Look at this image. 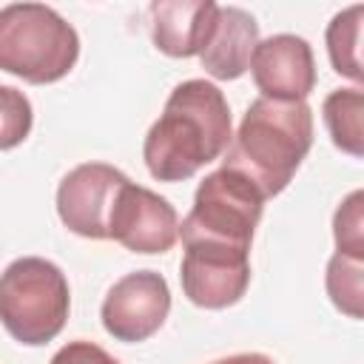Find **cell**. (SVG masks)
<instances>
[{
  "instance_id": "cell-1",
  "label": "cell",
  "mask_w": 364,
  "mask_h": 364,
  "mask_svg": "<svg viewBox=\"0 0 364 364\" xmlns=\"http://www.w3.org/2000/svg\"><path fill=\"white\" fill-rule=\"evenodd\" d=\"M230 136V105L222 88L208 80H185L171 91L159 119L148 128L142 159L154 179L185 182L219 159Z\"/></svg>"
},
{
  "instance_id": "cell-2",
  "label": "cell",
  "mask_w": 364,
  "mask_h": 364,
  "mask_svg": "<svg viewBox=\"0 0 364 364\" xmlns=\"http://www.w3.org/2000/svg\"><path fill=\"white\" fill-rule=\"evenodd\" d=\"M313 148V108L307 100L259 97L245 111L225 148L222 168L245 176L264 199L282 193Z\"/></svg>"
},
{
  "instance_id": "cell-3",
  "label": "cell",
  "mask_w": 364,
  "mask_h": 364,
  "mask_svg": "<svg viewBox=\"0 0 364 364\" xmlns=\"http://www.w3.org/2000/svg\"><path fill=\"white\" fill-rule=\"evenodd\" d=\"M80 57L77 28L46 3H9L0 9V71L31 85L63 80Z\"/></svg>"
},
{
  "instance_id": "cell-4",
  "label": "cell",
  "mask_w": 364,
  "mask_h": 364,
  "mask_svg": "<svg viewBox=\"0 0 364 364\" xmlns=\"http://www.w3.org/2000/svg\"><path fill=\"white\" fill-rule=\"evenodd\" d=\"M71 293L65 273L43 256H20L0 273V324L26 344L57 338L68 321Z\"/></svg>"
},
{
  "instance_id": "cell-5",
  "label": "cell",
  "mask_w": 364,
  "mask_h": 364,
  "mask_svg": "<svg viewBox=\"0 0 364 364\" xmlns=\"http://www.w3.org/2000/svg\"><path fill=\"white\" fill-rule=\"evenodd\" d=\"M262 210L264 196L245 176L219 168L199 182L193 205L179 225V239L182 245H213L250 253Z\"/></svg>"
},
{
  "instance_id": "cell-6",
  "label": "cell",
  "mask_w": 364,
  "mask_h": 364,
  "mask_svg": "<svg viewBox=\"0 0 364 364\" xmlns=\"http://www.w3.org/2000/svg\"><path fill=\"white\" fill-rule=\"evenodd\" d=\"M171 313V287L156 270H134L111 284L100 318L108 336L125 344L151 338Z\"/></svg>"
},
{
  "instance_id": "cell-7",
  "label": "cell",
  "mask_w": 364,
  "mask_h": 364,
  "mask_svg": "<svg viewBox=\"0 0 364 364\" xmlns=\"http://www.w3.org/2000/svg\"><path fill=\"white\" fill-rule=\"evenodd\" d=\"M108 239L119 242L131 253H168L179 239L176 208L151 188L128 179L114 196Z\"/></svg>"
},
{
  "instance_id": "cell-8",
  "label": "cell",
  "mask_w": 364,
  "mask_h": 364,
  "mask_svg": "<svg viewBox=\"0 0 364 364\" xmlns=\"http://www.w3.org/2000/svg\"><path fill=\"white\" fill-rule=\"evenodd\" d=\"M128 176L105 162H82L71 168L57 188L60 222L82 239H108V216L117 191Z\"/></svg>"
},
{
  "instance_id": "cell-9",
  "label": "cell",
  "mask_w": 364,
  "mask_h": 364,
  "mask_svg": "<svg viewBox=\"0 0 364 364\" xmlns=\"http://www.w3.org/2000/svg\"><path fill=\"white\" fill-rule=\"evenodd\" d=\"M179 282L191 304L205 310H225L247 293L250 253L213 245H185Z\"/></svg>"
},
{
  "instance_id": "cell-10",
  "label": "cell",
  "mask_w": 364,
  "mask_h": 364,
  "mask_svg": "<svg viewBox=\"0 0 364 364\" xmlns=\"http://www.w3.org/2000/svg\"><path fill=\"white\" fill-rule=\"evenodd\" d=\"M253 82L267 100L296 102L307 100L316 88V57L304 37L273 34L259 40L250 57Z\"/></svg>"
},
{
  "instance_id": "cell-11",
  "label": "cell",
  "mask_w": 364,
  "mask_h": 364,
  "mask_svg": "<svg viewBox=\"0 0 364 364\" xmlns=\"http://www.w3.org/2000/svg\"><path fill=\"white\" fill-rule=\"evenodd\" d=\"M259 43V23L239 6H216L208 40L199 51L202 68L213 80H236L250 68Z\"/></svg>"
},
{
  "instance_id": "cell-12",
  "label": "cell",
  "mask_w": 364,
  "mask_h": 364,
  "mask_svg": "<svg viewBox=\"0 0 364 364\" xmlns=\"http://www.w3.org/2000/svg\"><path fill=\"white\" fill-rule=\"evenodd\" d=\"M216 3L210 0H159L151 3V40L168 57H199Z\"/></svg>"
},
{
  "instance_id": "cell-13",
  "label": "cell",
  "mask_w": 364,
  "mask_h": 364,
  "mask_svg": "<svg viewBox=\"0 0 364 364\" xmlns=\"http://www.w3.org/2000/svg\"><path fill=\"white\" fill-rule=\"evenodd\" d=\"M321 117L333 145L350 156H364V91L336 88L321 102Z\"/></svg>"
},
{
  "instance_id": "cell-14",
  "label": "cell",
  "mask_w": 364,
  "mask_h": 364,
  "mask_svg": "<svg viewBox=\"0 0 364 364\" xmlns=\"http://www.w3.org/2000/svg\"><path fill=\"white\" fill-rule=\"evenodd\" d=\"M361 17H364V6L355 3L344 11H338L330 23H327V54L333 63V71L361 82L364 71H361Z\"/></svg>"
},
{
  "instance_id": "cell-15",
  "label": "cell",
  "mask_w": 364,
  "mask_h": 364,
  "mask_svg": "<svg viewBox=\"0 0 364 364\" xmlns=\"http://www.w3.org/2000/svg\"><path fill=\"white\" fill-rule=\"evenodd\" d=\"M324 287L336 310H341L350 318L364 316V259L333 253L327 262Z\"/></svg>"
},
{
  "instance_id": "cell-16",
  "label": "cell",
  "mask_w": 364,
  "mask_h": 364,
  "mask_svg": "<svg viewBox=\"0 0 364 364\" xmlns=\"http://www.w3.org/2000/svg\"><path fill=\"white\" fill-rule=\"evenodd\" d=\"M336 253L364 259V191H353L333 213Z\"/></svg>"
},
{
  "instance_id": "cell-17",
  "label": "cell",
  "mask_w": 364,
  "mask_h": 364,
  "mask_svg": "<svg viewBox=\"0 0 364 364\" xmlns=\"http://www.w3.org/2000/svg\"><path fill=\"white\" fill-rule=\"evenodd\" d=\"M34 125L28 97L14 85H0V151L17 148Z\"/></svg>"
},
{
  "instance_id": "cell-18",
  "label": "cell",
  "mask_w": 364,
  "mask_h": 364,
  "mask_svg": "<svg viewBox=\"0 0 364 364\" xmlns=\"http://www.w3.org/2000/svg\"><path fill=\"white\" fill-rule=\"evenodd\" d=\"M51 364H119V361L100 344L77 338V341H68L65 347H60L51 355Z\"/></svg>"
},
{
  "instance_id": "cell-19",
  "label": "cell",
  "mask_w": 364,
  "mask_h": 364,
  "mask_svg": "<svg viewBox=\"0 0 364 364\" xmlns=\"http://www.w3.org/2000/svg\"><path fill=\"white\" fill-rule=\"evenodd\" d=\"M210 364H276V361L270 355H264V353H236V355L216 358Z\"/></svg>"
}]
</instances>
